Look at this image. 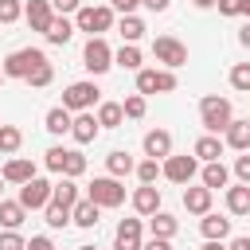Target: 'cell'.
Returning <instances> with one entry per match:
<instances>
[{"label":"cell","mask_w":250,"mask_h":250,"mask_svg":"<svg viewBox=\"0 0 250 250\" xmlns=\"http://www.w3.org/2000/svg\"><path fill=\"white\" fill-rule=\"evenodd\" d=\"M199 121H203V129H207V133H223V129L234 121L230 102H227V98H219V94H207V98L199 102Z\"/></svg>","instance_id":"1"},{"label":"cell","mask_w":250,"mask_h":250,"mask_svg":"<svg viewBox=\"0 0 250 250\" xmlns=\"http://www.w3.org/2000/svg\"><path fill=\"white\" fill-rule=\"evenodd\" d=\"M39 62H47V55L39 47H20V51H12L4 59V78H27Z\"/></svg>","instance_id":"2"},{"label":"cell","mask_w":250,"mask_h":250,"mask_svg":"<svg viewBox=\"0 0 250 250\" xmlns=\"http://www.w3.org/2000/svg\"><path fill=\"white\" fill-rule=\"evenodd\" d=\"M74 27H78V31H90V35H102V31L113 27V8H105V4H98V8H78V12H74Z\"/></svg>","instance_id":"3"},{"label":"cell","mask_w":250,"mask_h":250,"mask_svg":"<svg viewBox=\"0 0 250 250\" xmlns=\"http://www.w3.org/2000/svg\"><path fill=\"white\" fill-rule=\"evenodd\" d=\"M82 66H86L90 74H105V70L113 66V51H109V43H105L102 35H90V39H86V51H82Z\"/></svg>","instance_id":"4"},{"label":"cell","mask_w":250,"mask_h":250,"mask_svg":"<svg viewBox=\"0 0 250 250\" xmlns=\"http://www.w3.org/2000/svg\"><path fill=\"white\" fill-rule=\"evenodd\" d=\"M86 195H90L98 207H121V203H125V188L117 184V176H98Z\"/></svg>","instance_id":"5"},{"label":"cell","mask_w":250,"mask_h":250,"mask_svg":"<svg viewBox=\"0 0 250 250\" xmlns=\"http://www.w3.org/2000/svg\"><path fill=\"white\" fill-rule=\"evenodd\" d=\"M51 195H55V184H47V180H27V184H20V203L27 207V211H43L47 203H51Z\"/></svg>","instance_id":"6"},{"label":"cell","mask_w":250,"mask_h":250,"mask_svg":"<svg viewBox=\"0 0 250 250\" xmlns=\"http://www.w3.org/2000/svg\"><path fill=\"white\" fill-rule=\"evenodd\" d=\"M152 55H156V62H164L168 70H176V66L188 62V47H184L180 39H172V35H160V39L152 43Z\"/></svg>","instance_id":"7"},{"label":"cell","mask_w":250,"mask_h":250,"mask_svg":"<svg viewBox=\"0 0 250 250\" xmlns=\"http://www.w3.org/2000/svg\"><path fill=\"white\" fill-rule=\"evenodd\" d=\"M98 94H102V90H98L94 82H70V86L62 90V105L82 113V109H90V105L98 102Z\"/></svg>","instance_id":"8"},{"label":"cell","mask_w":250,"mask_h":250,"mask_svg":"<svg viewBox=\"0 0 250 250\" xmlns=\"http://www.w3.org/2000/svg\"><path fill=\"white\" fill-rule=\"evenodd\" d=\"M191 176H195V152L191 156H164V180L188 184Z\"/></svg>","instance_id":"9"},{"label":"cell","mask_w":250,"mask_h":250,"mask_svg":"<svg viewBox=\"0 0 250 250\" xmlns=\"http://www.w3.org/2000/svg\"><path fill=\"white\" fill-rule=\"evenodd\" d=\"M23 16H27L31 31H47V27H51V20H55V8H51V0H27Z\"/></svg>","instance_id":"10"},{"label":"cell","mask_w":250,"mask_h":250,"mask_svg":"<svg viewBox=\"0 0 250 250\" xmlns=\"http://www.w3.org/2000/svg\"><path fill=\"white\" fill-rule=\"evenodd\" d=\"M113 250H141V219H121Z\"/></svg>","instance_id":"11"},{"label":"cell","mask_w":250,"mask_h":250,"mask_svg":"<svg viewBox=\"0 0 250 250\" xmlns=\"http://www.w3.org/2000/svg\"><path fill=\"white\" fill-rule=\"evenodd\" d=\"M133 211H137V215H156V211H160V191H156V184H141V188L133 191Z\"/></svg>","instance_id":"12"},{"label":"cell","mask_w":250,"mask_h":250,"mask_svg":"<svg viewBox=\"0 0 250 250\" xmlns=\"http://www.w3.org/2000/svg\"><path fill=\"white\" fill-rule=\"evenodd\" d=\"M145 156H152V160L172 156V133H168V129H152V133H145Z\"/></svg>","instance_id":"13"},{"label":"cell","mask_w":250,"mask_h":250,"mask_svg":"<svg viewBox=\"0 0 250 250\" xmlns=\"http://www.w3.org/2000/svg\"><path fill=\"white\" fill-rule=\"evenodd\" d=\"M98 129H102V125H98V117H94V113H86V109H82V113H78V117H74V125H70V137H74V141H78V145H90V141H94V137H98Z\"/></svg>","instance_id":"14"},{"label":"cell","mask_w":250,"mask_h":250,"mask_svg":"<svg viewBox=\"0 0 250 250\" xmlns=\"http://www.w3.org/2000/svg\"><path fill=\"white\" fill-rule=\"evenodd\" d=\"M8 184H27V180H35V164L31 160H23V156H12L8 164H4V172H0Z\"/></svg>","instance_id":"15"},{"label":"cell","mask_w":250,"mask_h":250,"mask_svg":"<svg viewBox=\"0 0 250 250\" xmlns=\"http://www.w3.org/2000/svg\"><path fill=\"white\" fill-rule=\"evenodd\" d=\"M98 211H102V207L86 195V199H78V203L70 207V219H74V227H86V230H90V227H98Z\"/></svg>","instance_id":"16"},{"label":"cell","mask_w":250,"mask_h":250,"mask_svg":"<svg viewBox=\"0 0 250 250\" xmlns=\"http://www.w3.org/2000/svg\"><path fill=\"white\" fill-rule=\"evenodd\" d=\"M70 125H74V117H70V109H66V105L47 109V121H43V129H47V133L62 137V133H70Z\"/></svg>","instance_id":"17"},{"label":"cell","mask_w":250,"mask_h":250,"mask_svg":"<svg viewBox=\"0 0 250 250\" xmlns=\"http://www.w3.org/2000/svg\"><path fill=\"white\" fill-rule=\"evenodd\" d=\"M184 207L191 215H207L211 211V188H184Z\"/></svg>","instance_id":"18"},{"label":"cell","mask_w":250,"mask_h":250,"mask_svg":"<svg viewBox=\"0 0 250 250\" xmlns=\"http://www.w3.org/2000/svg\"><path fill=\"white\" fill-rule=\"evenodd\" d=\"M23 215H27V207H23L20 199H12V203L0 199V227H4V230H16V227L23 223Z\"/></svg>","instance_id":"19"},{"label":"cell","mask_w":250,"mask_h":250,"mask_svg":"<svg viewBox=\"0 0 250 250\" xmlns=\"http://www.w3.org/2000/svg\"><path fill=\"white\" fill-rule=\"evenodd\" d=\"M223 133H227V145H230V148L250 152V121H230Z\"/></svg>","instance_id":"20"},{"label":"cell","mask_w":250,"mask_h":250,"mask_svg":"<svg viewBox=\"0 0 250 250\" xmlns=\"http://www.w3.org/2000/svg\"><path fill=\"white\" fill-rule=\"evenodd\" d=\"M227 211L230 215H250V184L227 188Z\"/></svg>","instance_id":"21"},{"label":"cell","mask_w":250,"mask_h":250,"mask_svg":"<svg viewBox=\"0 0 250 250\" xmlns=\"http://www.w3.org/2000/svg\"><path fill=\"white\" fill-rule=\"evenodd\" d=\"M43 35H47V43L62 47V43H70V35H74V23H70L66 16H55V20H51V27H47Z\"/></svg>","instance_id":"22"},{"label":"cell","mask_w":250,"mask_h":250,"mask_svg":"<svg viewBox=\"0 0 250 250\" xmlns=\"http://www.w3.org/2000/svg\"><path fill=\"white\" fill-rule=\"evenodd\" d=\"M191 152H195L199 160H207V164H211V160H219V156H223V141H219L215 133H203V137L195 141V148H191Z\"/></svg>","instance_id":"23"},{"label":"cell","mask_w":250,"mask_h":250,"mask_svg":"<svg viewBox=\"0 0 250 250\" xmlns=\"http://www.w3.org/2000/svg\"><path fill=\"white\" fill-rule=\"evenodd\" d=\"M199 230H203V238H219V242H223V238L230 234V219H223V215H211V211H207V215H203V223H199Z\"/></svg>","instance_id":"24"},{"label":"cell","mask_w":250,"mask_h":250,"mask_svg":"<svg viewBox=\"0 0 250 250\" xmlns=\"http://www.w3.org/2000/svg\"><path fill=\"white\" fill-rule=\"evenodd\" d=\"M121 121H125L121 102H102V105H98V125H102V129H117Z\"/></svg>","instance_id":"25"},{"label":"cell","mask_w":250,"mask_h":250,"mask_svg":"<svg viewBox=\"0 0 250 250\" xmlns=\"http://www.w3.org/2000/svg\"><path fill=\"white\" fill-rule=\"evenodd\" d=\"M105 168H109V176H129V172H137V164H133V156H129L125 148H113V152L105 156Z\"/></svg>","instance_id":"26"},{"label":"cell","mask_w":250,"mask_h":250,"mask_svg":"<svg viewBox=\"0 0 250 250\" xmlns=\"http://www.w3.org/2000/svg\"><path fill=\"white\" fill-rule=\"evenodd\" d=\"M227 180H230V172L223 168V160H211V164H203V188H227Z\"/></svg>","instance_id":"27"},{"label":"cell","mask_w":250,"mask_h":250,"mask_svg":"<svg viewBox=\"0 0 250 250\" xmlns=\"http://www.w3.org/2000/svg\"><path fill=\"white\" fill-rule=\"evenodd\" d=\"M148 227H152V234H156V238H172V234L180 230V223H176L168 211H156V215H148Z\"/></svg>","instance_id":"28"},{"label":"cell","mask_w":250,"mask_h":250,"mask_svg":"<svg viewBox=\"0 0 250 250\" xmlns=\"http://www.w3.org/2000/svg\"><path fill=\"white\" fill-rule=\"evenodd\" d=\"M55 203H62V207H74L78 203V184L70 180V176H62L59 184H55V195H51Z\"/></svg>","instance_id":"29"},{"label":"cell","mask_w":250,"mask_h":250,"mask_svg":"<svg viewBox=\"0 0 250 250\" xmlns=\"http://www.w3.org/2000/svg\"><path fill=\"white\" fill-rule=\"evenodd\" d=\"M43 215H47V227H55V230H62L66 223H74V219H70V207L55 203V199H51V203L43 207Z\"/></svg>","instance_id":"30"},{"label":"cell","mask_w":250,"mask_h":250,"mask_svg":"<svg viewBox=\"0 0 250 250\" xmlns=\"http://www.w3.org/2000/svg\"><path fill=\"white\" fill-rule=\"evenodd\" d=\"M113 62L125 66V70H141V51H137V43H121V51L113 55Z\"/></svg>","instance_id":"31"},{"label":"cell","mask_w":250,"mask_h":250,"mask_svg":"<svg viewBox=\"0 0 250 250\" xmlns=\"http://www.w3.org/2000/svg\"><path fill=\"white\" fill-rule=\"evenodd\" d=\"M20 145H23V133H20L16 125H0V152H4V156H12Z\"/></svg>","instance_id":"32"},{"label":"cell","mask_w":250,"mask_h":250,"mask_svg":"<svg viewBox=\"0 0 250 250\" xmlns=\"http://www.w3.org/2000/svg\"><path fill=\"white\" fill-rule=\"evenodd\" d=\"M117 31H121V39H125V43H137V39L145 35V23H141L137 16H121V23H117Z\"/></svg>","instance_id":"33"},{"label":"cell","mask_w":250,"mask_h":250,"mask_svg":"<svg viewBox=\"0 0 250 250\" xmlns=\"http://www.w3.org/2000/svg\"><path fill=\"white\" fill-rule=\"evenodd\" d=\"M86 172V156L78 152V148H66V160H62V176H70V180H78Z\"/></svg>","instance_id":"34"},{"label":"cell","mask_w":250,"mask_h":250,"mask_svg":"<svg viewBox=\"0 0 250 250\" xmlns=\"http://www.w3.org/2000/svg\"><path fill=\"white\" fill-rule=\"evenodd\" d=\"M160 176H164V164H156V160H152V156H148V160H141V164H137V180H141V184H156V180H160Z\"/></svg>","instance_id":"35"},{"label":"cell","mask_w":250,"mask_h":250,"mask_svg":"<svg viewBox=\"0 0 250 250\" xmlns=\"http://www.w3.org/2000/svg\"><path fill=\"white\" fill-rule=\"evenodd\" d=\"M230 86L242 90V94H250V62H234L230 66Z\"/></svg>","instance_id":"36"},{"label":"cell","mask_w":250,"mask_h":250,"mask_svg":"<svg viewBox=\"0 0 250 250\" xmlns=\"http://www.w3.org/2000/svg\"><path fill=\"white\" fill-rule=\"evenodd\" d=\"M145 105H148V102H145V94H129V98L121 102L125 117H133V121H137V117H145Z\"/></svg>","instance_id":"37"},{"label":"cell","mask_w":250,"mask_h":250,"mask_svg":"<svg viewBox=\"0 0 250 250\" xmlns=\"http://www.w3.org/2000/svg\"><path fill=\"white\" fill-rule=\"evenodd\" d=\"M51 78H55V70H51V62H39L31 74H27V82L31 86H51Z\"/></svg>","instance_id":"38"},{"label":"cell","mask_w":250,"mask_h":250,"mask_svg":"<svg viewBox=\"0 0 250 250\" xmlns=\"http://www.w3.org/2000/svg\"><path fill=\"white\" fill-rule=\"evenodd\" d=\"M20 16H23L20 0H0V23H16Z\"/></svg>","instance_id":"39"},{"label":"cell","mask_w":250,"mask_h":250,"mask_svg":"<svg viewBox=\"0 0 250 250\" xmlns=\"http://www.w3.org/2000/svg\"><path fill=\"white\" fill-rule=\"evenodd\" d=\"M62 160H66V148H62V145L47 148V168H51V172H59V176H62Z\"/></svg>","instance_id":"40"},{"label":"cell","mask_w":250,"mask_h":250,"mask_svg":"<svg viewBox=\"0 0 250 250\" xmlns=\"http://www.w3.org/2000/svg\"><path fill=\"white\" fill-rule=\"evenodd\" d=\"M0 250H27V242H23L16 230H4V234H0Z\"/></svg>","instance_id":"41"},{"label":"cell","mask_w":250,"mask_h":250,"mask_svg":"<svg viewBox=\"0 0 250 250\" xmlns=\"http://www.w3.org/2000/svg\"><path fill=\"white\" fill-rule=\"evenodd\" d=\"M234 176H238V184H250V152L234 160Z\"/></svg>","instance_id":"42"},{"label":"cell","mask_w":250,"mask_h":250,"mask_svg":"<svg viewBox=\"0 0 250 250\" xmlns=\"http://www.w3.org/2000/svg\"><path fill=\"white\" fill-rule=\"evenodd\" d=\"M242 4L246 0H219L215 8H219V16H242Z\"/></svg>","instance_id":"43"},{"label":"cell","mask_w":250,"mask_h":250,"mask_svg":"<svg viewBox=\"0 0 250 250\" xmlns=\"http://www.w3.org/2000/svg\"><path fill=\"white\" fill-rule=\"evenodd\" d=\"M51 8H55L59 16H66V12H78V8H82V0H51Z\"/></svg>","instance_id":"44"},{"label":"cell","mask_w":250,"mask_h":250,"mask_svg":"<svg viewBox=\"0 0 250 250\" xmlns=\"http://www.w3.org/2000/svg\"><path fill=\"white\" fill-rule=\"evenodd\" d=\"M27 250H55V242H51L47 234H35V238L27 242Z\"/></svg>","instance_id":"45"},{"label":"cell","mask_w":250,"mask_h":250,"mask_svg":"<svg viewBox=\"0 0 250 250\" xmlns=\"http://www.w3.org/2000/svg\"><path fill=\"white\" fill-rule=\"evenodd\" d=\"M145 0H113V8L121 12V16H133V8H141Z\"/></svg>","instance_id":"46"},{"label":"cell","mask_w":250,"mask_h":250,"mask_svg":"<svg viewBox=\"0 0 250 250\" xmlns=\"http://www.w3.org/2000/svg\"><path fill=\"white\" fill-rule=\"evenodd\" d=\"M141 250H172V242H168V238H156V234H152V238H148V242H145Z\"/></svg>","instance_id":"47"},{"label":"cell","mask_w":250,"mask_h":250,"mask_svg":"<svg viewBox=\"0 0 250 250\" xmlns=\"http://www.w3.org/2000/svg\"><path fill=\"white\" fill-rule=\"evenodd\" d=\"M168 4H172V0H145V8H148V12H164Z\"/></svg>","instance_id":"48"},{"label":"cell","mask_w":250,"mask_h":250,"mask_svg":"<svg viewBox=\"0 0 250 250\" xmlns=\"http://www.w3.org/2000/svg\"><path fill=\"white\" fill-rule=\"evenodd\" d=\"M227 250H250V234H242V238H234Z\"/></svg>","instance_id":"49"},{"label":"cell","mask_w":250,"mask_h":250,"mask_svg":"<svg viewBox=\"0 0 250 250\" xmlns=\"http://www.w3.org/2000/svg\"><path fill=\"white\" fill-rule=\"evenodd\" d=\"M238 43H242V47H250V23H242V27H238Z\"/></svg>","instance_id":"50"},{"label":"cell","mask_w":250,"mask_h":250,"mask_svg":"<svg viewBox=\"0 0 250 250\" xmlns=\"http://www.w3.org/2000/svg\"><path fill=\"white\" fill-rule=\"evenodd\" d=\"M199 250H227V246H223V242H219V238H207V242H203V246H199Z\"/></svg>","instance_id":"51"},{"label":"cell","mask_w":250,"mask_h":250,"mask_svg":"<svg viewBox=\"0 0 250 250\" xmlns=\"http://www.w3.org/2000/svg\"><path fill=\"white\" fill-rule=\"evenodd\" d=\"M219 0H195V8H215Z\"/></svg>","instance_id":"52"},{"label":"cell","mask_w":250,"mask_h":250,"mask_svg":"<svg viewBox=\"0 0 250 250\" xmlns=\"http://www.w3.org/2000/svg\"><path fill=\"white\" fill-rule=\"evenodd\" d=\"M4 184H8V180H4V176H0V191H4Z\"/></svg>","instance_id":"53"},{"label":"cell","mask_w":250,"mask_h":250,"mask_svg":"<svg viewBox=\"0 0 250 250\" xmlns=\"http://www.w3.org/2000/svg\"><path fill=\"white\" fill-rule=\"evenodd\" d=\"M78 250H94V246H78Z\"/></svg>","instance_id":"54"},{"label":"cell","mask_w":250,"mask_h":250,"mask_svg":"<svg viewBox=\"0 0 250 250\" xmlns=\"http://www.w3.org/2000/svg\"><path fill=\"white\" fill-rule=\"evenodd\" d=\"M0 82H4V70H0Z\"/></svg>","instance_id":"55"},{"label":"cell","mask_w":250,"mask_h":250,"mask_svg":"<svg viewBox=\"0 0 250 250\" xmlns=\"http://www.w3.org/2000/svg\"><path fill=\"white\" fill-rule=\"evenodd\" d=\"M246 121H250V117H246Z\"/></svg>","instance_id":"56"}]
</instances>
